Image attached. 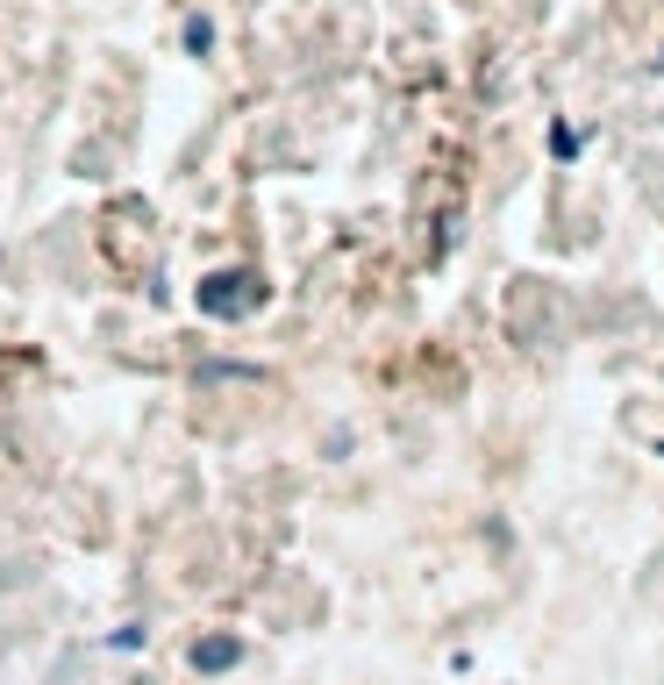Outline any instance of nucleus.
Instances as JSON below:
<instances>
[{
  "mask_svg": "<svg viewBox=\"0 0 664 685\" xmlns=\"http://www.w3.org/2000/svg\"><path fill=\"white\" fill-rule=\"evenodd\" d=\"M244 308H258V279L250 271H215L201 286V314H244Z\"/></svg>",
  "mask_w": 664,
  "mask_h": 685,
  "instance_id": "1",
  "label": "nucleus"
},
{
  "mask_svg": "<svg viewBox=\"0 0 664 685\" xmlns=\"http://www.w3.org/2000/svg\"><path fill=\"white\" fill-rule=\"evenodd\" d=\"M236 657H244L236 635H201V643H193V672H229Z\"/></svg>",
  "mask_w": 664,
  "mask_h": 685,
  "instance_id": "2",
  "label": "nucleus"
},
{
  "mask_svg": "<svg viewBox=\"0 0 664 685\" xmlns=\"http://www.w3.org/2000/svg\"><path fill=\"white\" fill-rule=\"evenodd\" d=\"M207 43H215V22H207V14H193V22H186V51H207Z\"/></svg>",
  "mask_w": 664,
  "mask_h": 685,
  "instance_id": "3",
  "label": "nucleus"
},
{
  "mask_svg": "<svg viewBox=\"0 0 664 685\" xmlns=\"http://www.w3.org/2000/svg\"><path fill=\"white\" fill-rule=\"evenodd\" d=\"M657 457H664V443H657Z\"/></svg>",
  "mask_w": 664,
  "mask_h": 685,
  "instance_id": "4",
  "label": "nucleus"
},
{
  "mask_svg": "<svg viewBox=\"0 0 664 685\" xmlns=\"http://www.w3.org/2000/svg\"><path fill=\"white\" fill-rule=\"evenodd\" d=\"M657 65H664V57H657Z\"/></svg>",
  "mask_w": 664,
  "mask_h": 685,
  "instance_id": "5",
  "label": "nucleus"
}]
</instances>
